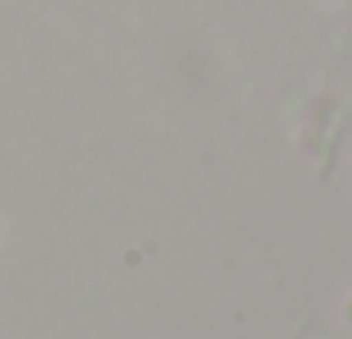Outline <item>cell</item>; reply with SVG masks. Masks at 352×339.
I'll return each mask as SVG.
<instances>
[{
    "instance_id": "1",
    "label": "cell",
    "mask_w": 352,
    "mask_h": 339,
    "mask_svg": "<svg viewBox=\"0 0 352 339\" xmlns=\"http://www.w3.org/2000/svg\"><path fill=\"white\" fill-rule=\"evenodd\" d=\"M348 322H352V304H348Z\"/></svg>"
}]
</instances>
